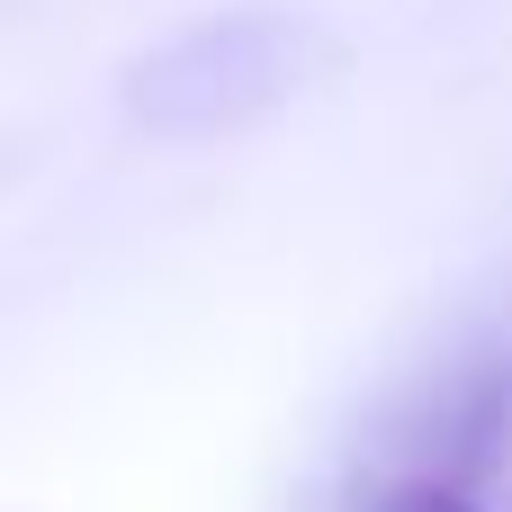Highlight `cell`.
I'll return each mask as SVG.
<instances>
[{
	"label": "cell",
	"mask_w": 512,
	"mask_h": 512,
	"mask_svg": "<svg viewBox=\"0 0 512 512\" xmlns=\"http://www.w3.org/2000/svg\"><path fill=\"white\" fill-rule=\"evenodd\" d=\"M351 512H486V504H468V495L441 486V477H396V486H360Z\"/></svg>",
	"instance_id": "cell-1"
}]
</instances>
